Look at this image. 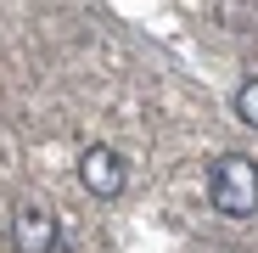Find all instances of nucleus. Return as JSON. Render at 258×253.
Returning <instances> with one entry per match:
<instances>
[{"mask_svg": "<svg viewBox=\"0 0 258 253\" xmlns=\"http://www.w3.org/2000/svg\"><path fill=\"white\" fill-rule=\"evenodd\" d=\"M208 203L225 220H252L258 214V163L247 152H225L208 169Z\"/></svg>", "mask_w": 258, "mask_h": 253, "instance_id": "f257e3e1", "label": "nucleus"}, {"mask_svg": "<svg viewBox=\"0 0 258 253\" xmlns=\"http://www.w3.org/2000/svg\"><path fill=\"white\" fill-rule=\"evenodd\" d=\"M79 180H84V191H90V197L112 203V197L123 191V158H118L112 146H90V152L79 158Z\"/></svg>", "mask_w": 258, "mask_h": 253, "instance_id": "7ed1b4c3", "label": "nucleus"}, {"mask_svg": "<svg viewBox=\"0 0 258 253\" xmlns=\"http://www.w3.org/2000/svg\"><path fill=\"white\" fill-rule=\"evenodd\" d=\"M12 242H17V253H68L62 231H56V214L39 208V203H23L12 214Z\"/></svg>", "mask_w": 258, "mask_h": 253, "instance_id": "f03ea898", "label": "nucleus"}, {"mask_svg": "<svg viewBox=\"0 0 258 253\" xmlns=\"http://www.w3.org/2000/svg\"><path fill=\"white\" fill-rule=\"evenodd\" d=\"M230 113L247 124V130H258V73L236 84V96H230Z\"/></svg>", "mask_w": 258, "mask_h": 253, "instance_id": "20e7f679", "label": "nucleus"}]
</instances>
